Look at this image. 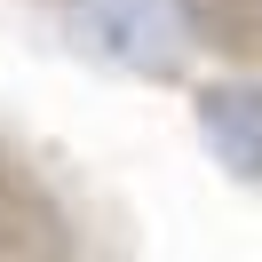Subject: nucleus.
Here are the masks:
<instances>
[{
	"label": "nucleus",
	"mask_w": 262,
	"mask_h": 262,
	"mask_svg": "<svg viewBox=\"0 0 262 262\" xmlns=\"http://www.w3.org/2000/svg\"><path fill=\"white\" fill-rule=\"evenodd\" d=\"M64 24L103 64L143 80L183 72V56L199 48V0H64Z\"/></svg>",
	"instance_id": "1"
},
{
	"label": "nucleus",
	"mask_w": 262,
	"mask_h": 262,
	"mask_svg": "<svg viewBox=\"0 0 262 262\" xmlns=\"http://www.w3.org/2000/svg\"><path fill=\"white\" fill-rule=\"evenodd\" d=\"M199 135H207L214 167H230L238 183H262V80L199 88Z\"/></svg>",
	"instance_id": "2"
}]
</instances>
